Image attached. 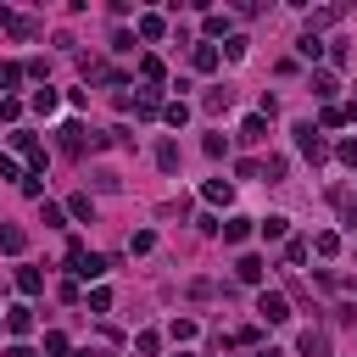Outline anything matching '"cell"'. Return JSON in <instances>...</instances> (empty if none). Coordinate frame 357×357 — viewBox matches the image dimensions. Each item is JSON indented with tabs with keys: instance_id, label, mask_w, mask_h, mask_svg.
Instances as JSON below:
<instances>
[{
	"instance_id": "obj_1",
	"label": "cell",
	"mask_w": 357,
	"mask_h": 357,
	"mask_svg": "<svg viewBox=\"0 0 357 357\" xmlns=\"http://www.w3.org/2000/svg\"><path fill=\"white\" fill-rule=\"evenodd\" d=\"M67 268H73L78 279H100V273H112V257H95V251H84L78 240H67Z\"/></svg>"
},
{
	"instance_id": "obj_2",
	"label": "cell",
	"mask_w": 357,
	"mask_h": 357,
	"mask_svg": "<svg viewBox=\"0 0 357 357\" xmlns=\"http://www.w3.org/2000/svg\"><path fill=\"white\" fill-rule=\"evenodd\" d=\"M296 151H301L307 162H329V139H324V128H318V123H296Z\"/></svg>"
},
{
	"instance_id": "obj_3",
	"label": "cell",
	"mask_w": 357,
	"mask_h": 357,
	"mask_svg": "<svg viewBox=\"0 0 357 357\" xmlns=\"http://www.w3.org/2000/svg\"><path fill=\"white\" fill-rule=\"evenodd\" d=\"M257 318H262V324H284V318H290V301H284L279 290H262V296H257Z\"/></svg>"
},
{
	"instance_id": "obj_4",
	"label": "cell",
	"mask_w": 357,
	"mask_h": 357,
	"mask_svg": "<svg viewBox=\"0 0 357 357\" xmlns=\"http://www.w3.org/2000/svg\"><path fill=\"white\" fill-rule=\"evenodd\" d=\"M234 279H240V284H262V257H257V251H245V257L234 262Z\"/></svg>"
},
{
	"instance_id": "obj_5",
	"label": "cell",
	"mask_w": 357,
	"mask_h": 357,
	"mask_svg": "<svg viewBox=\"0 0 357 357\" xmlns=\"http://www.w3.org/2000/svg\"><path fill=\"white\" fill-rule=\"evenodd\" d=\"M6 329H11V335H28V329H33V307H28V301L6 307Z\"/></svg>"
},
{
	"instance_id": "obj_6",
	"label": "cell",
	"mask_w": 357,
	"mask_h": 357,
	"mask_svg": "<svg viewBox=\"0 0 357 357\" xmlns=\"http://www.w3.org/2000/svg\"><path fill=\"white\" fill-rule=\"evenodd\" d=\"M190 67H195V73H212V67H218V45H206V39L190 45Z\"/></svg>"
},
{
	"instance_id": "obj_7",
	"label": "cell",
	"mask_w": 357,
	"mask_h": 357,
	"mask_svg": "<svg viewBox=\"0 0 357 357\" xmlns=\"http://www.w3.org/2000/svg\"><path fill=\"white\" fill-rule=\"evenodd\" d=\"M240 139H245V145H262V139H268V117H262V112H251V117L240 123Z\"/></svg>"
},
{
	"instance_id": "obj_8",
	"label": "cell",
	"mask_w": 357,
	"mask_h": 357,
	"mask_svg": "<svg viewBox=\"0 0 357 357\" xmlns=\"http://www.w3.org/2000/svg\"><path fill=\"white\" fill-rule=\"evenodd\" d=\"M56 134H61V151H67V156H78V151H84V123H73V117H67Z\"/></svg>"
},
{
	"instance_id": "obj_9",
	"label": "cell",
	"mask_w": 357,
	"mask_h": 357,
	"mask_svg": "<svg viewBox=\"0 0 357 357\" xmlns=\"http://www.w3.org/2000/svg\"><path fill=\"white\" fill-rule=\"evenodd\" d=\"M201 195H206L212 206H229V201H234V184H229V178H206V184H201Z\"/></svg>"
},
{
	"instance_id": "obj_10",
	"label": "cell",
	"mask_w": 357,
	"mask_h": 357,
	"mask_svg": "<svg viewBox=\"0 0 357 357\" xmlns=\"http://www.w3.org/2000/svg\"><path fill=\"white\" fill-rule=\"evenodd\" d=\"M22 245H28V234H22L17 223H0V251H6V257H22Z\"/></svg>"
},
{
	"instance_id": "obj_11",
	"label": "cell",
	"mask_w": 357,
	"mask_h": 357,
	"mask_svg": "<svg viewBox=\"0 0 357 357\" xmlns=\"http://www.w3.org/2000/svg\"><path fill=\"white\" fill-rule=\"evenodd\" d=\"M139 39H151V45H156V39H167V22H162L156 11H139Z\"/></svg>"
},
{
	"instance_id": "obj_12",
	"label": "cell",
	"mask_w": 357,
	"mask_h": 357,
	"mask_svg": "<svg viewBox=\"0 0 357 357\" xmlns=\"http://www.w3.org/2000/svg\"><path fill=\"white\" fill-rule=\"evenodd\" d=\"M17 290H22V296H39V290H45V273L22 262V268H17Z\"/></svg>"
},
{
	"instance_id": "obj_13",
	"label": "cell",
	"mask_w": 357,
	"mask_h": 357,
	"mask_svg": "<svg viewBox=\"0 0 357 357\" xmlns=\"http://www.w3.org/2000/svg\"><path fill=\"white\" fill-rule=\"evenodd\" d=\"M301 357H329V335L324 329H307L301 335Z\"/></svg>"
},
{
	"instance_id": "obj_14",
	"label": "cell",
	"mask_w": 357,
	"mask_h": 357,
	"mask_svg": "<svg viewBox=\"0 0 357 357\" xmlns=\"http://www.w3.org/2000/svg\"><path fill=\"white\" fill-rule=\"evenodd\" d=\"M201 28H206V45H212V39H229V11H206Z\"/></svg>"
},
{
	"instance_id": "obj_15",
	"label": "cell",
	"mask_w": 357,
	"mask_h": 357,
	"mask_svg": "<svg viewBox=\"0 0 357 357\" xmlns=\"http://www.w3.org/2000/svg\"><path fill=\"white\" fill-rule=\"evenodd\" d=\"M296 56H301V61H318V56H324V39H318V33L307 28V33L296 39Z\"/></svg>"
},
{
	"instance_id": "obj_16",
	"label": "cell",
	"mask_w": 357,
	"mask_h": 357,
	"mask_svg": "<svg viewBox=\"0 0 357 357\" xmlns=\"http://www.w3.org/2000/svg\"><path fill=\"white\" fill-rule=\"evenodd\" d=\"M139 78H145V84L156 89V84L167 78V67H162V56H139Z\"/></svg>"
},
{
	"instance_id": "obj_17",
	"label": "cell",
	"mask_w": 357,
	"mask_h": 357,
	"mask_svg": "<svg viewBox=\"0 0 357 357\" xmlns=\"http://www.w3.org/2000/svg\"><path fill=\"white\" fill-rule=\"evenodd\" d=\"M335 89H340V84H335V73H324V67H318V73H312V95L329 106V100H335Z\"/></svg>"
},
{
	"instance_id": "obj_18",
	"label": "cell",
	"mask_w": 357,
	"mask_h": 357,
	"mask_svg": "<svg viewBox=\"0 0 357 357\" xmlns=\"http://www.w3.org/2000/svg\"><path fill=\"white\" fill-rule=\"evenodd\" d=\"M156 167L162 173H178V139H162L156 145Z\"/></svg>"
},
{
	"instance_id": "obj_19",
	"label": "cell",
	"mask_w": 357,
	"mask_h": 357,
	"mask_svg": "<svg viewBox=\"0 0 357 357\" xmlns=\"http://www.w3.org/2000/svg\"><path fill=\"white\" fill-rule=\"evenodd\" d=\"M223 240H229V245H245V240H251V218H229V223H223Z\"/></svg>"
},
{
	"instance_id": "obj_20",
	"label": "cell",
	"mask_w": 357,
	"mask_h": 357,
	"mask_svg": "<svg viewBox=\"0 0 357 357\" xmlns=\"http://www.w3.org/2000/svg\"><path fill=\"white\" fill-rule=\"evenodd\" d=\"M134 112H139V117H156V112H162V95H156V89H139V95H134Z\"/></svg>"
},
{
	"instance_id": "obj_21",
	"label": "cell",
	"mask_w": 357,
	"mask_h": 357,
	"mask_svg": "<svg viewBox=\"0 0 357 357\" xmlns=\"http://www.w3.org/2000/svg\"><path fill=\"white\" fill-rule=\"evenodd\" d=\"M162 123H167V128H184V123H190V106H184V100H167V106H162Z\"/></svg>"
},
{
	"instance_id": "obj_22",
	"label": "cell",
	"mask_w": 357,
	"mask_h": 357,
	"mask_svg": "<svg viewBox=\"0 0 357 357\" xmlns=\"http://www.w3.org/2000/svg\"><path fill=\"white\" fill-rule=\"evenodd\" d=\"M39 223H45V229H67V206L45 201V206H39Z\"/></svg>"
},
{
	"instance_id": "obj_23",
	"label": "cell",
	"mask_w": 357,
	"mask_h": 357,
	"mask_svg": "<svg viewBox=\"0 0 357 357\" xmlns=\"http://www.w3.org/2000/svg\"><path fill=\"white\" fill-rule=\"evenodd\" d=\"M335 206H340V223H346V229H357V195L335 190Z\"/></svg>"
},
{
	"instance_id": "obj_24",
	"label": "cell",
	"mask_w": 357,
	"mask_h": 357,
	"mask_svg": "<svg viewBox=\"0 0 357 357\" xmlns=\"http://www.w3.org/2000/svg\"><path fill=\"white\" fill-rule=\"evenodd\" d=\"M229 100H234V89H206V95H201L206 112H229Z\"/></svg>"
},
{
	"instance_id": "obj_25",
	"label": "cell",
	"mask_w": 357,
	"mask_h": 357,
	"mask_svg": "<svg viewBox=\"0 0 357 357\" xmlns=\"http://www.w3.org/2000/svg\"><path fill=\"white\" fill-rule=\"evenodd\" d=\"M56 106H61V95H56L50 84H45V89H33V112H45V117H50Z\"/></svg>"
},
{
	"instance_id": "obj_26",
	"label": "cell",
	"mask_w": 357,
	"mask_h": 357,
	"mask_svg": "<svg viewBox=\"0 0 357 357\" xmlns=\"http://www.w3.org/2000/svg\"><path fill=\"white\" fill-rule=\"evenodd\" d=\"M262 234H268V240H284V234H290V218H284V212L262 218Z\"/></svg>"
},
{
	"instance_id": "obj_27",
	"label": "cell",
	"mask_w": 357,
	"mask_h": 357,
	"mask_svg": "<svg viewBox=\"0 0 357 357\" xmlns=\"http://www.w3.org/2000/svg\"><path fill=\"white\" fill-rule=\"evenodd\" d=\"M67 212H73L78 223H89V218H95V201H89V195H73V201H67Z\"/></svg>"
},
{
	"instance_id": "obj_28",
	"label": "cell",
	"mask_w": 357,
	"mask_h": 357,
	"mask_svg": "<svg viewBox=\"0 0 357 357\" xmlns=\"http://www.w3.org/2000/svg\"><path fill=\"white\" fill-rule=\"evenodd\" d=\"M151 245H156V234H151V229H134V234H128V251H134V257H145Z\"/></svg>"
},
{
	"instance_id": "obj_29",
	"label": "cell",
	"mask_w": 357,
	"mask_h": 357,
	"mask_svg": "<svg viewBox=\"0 0 357 357\" xmlns=\"http://www.w3.org/2000/svg\"><path fill=\"white\" fill-rule=\"evenodd\" d=\"M312 251H318V257H335V251H340V234H329V229L312 234Z\"/></svg>"
},
{
	"instance_id": "obj_30",
	"label": "cell",
	"mask_w": 357,
	"mask_h": 357,
	"mask_svg": "<svg viewBox=\"0 0 357 357\" xmlns=\"http://www.w3.org/2000/svg\"><path fill=\"white\" fill-rule=\"evenodd\" d=\"M11 33H17V39H39V33H45V28H39V22H33V17H17V22H11Z\"/></svg>"
},
{
	"instance_id": "obj_31",
	"label": "cell",
	"mask_w": 357,
	"mask_h": 357,
	"mask_svg": "<svg viewBox=\"0 0 357 357\" xmlns=\"http://www.w3.org/2000/svg\"><path fill=\"white\" fill-rule=\"evenodd\" d=\"M156 346H162V335H156V329H145V335H134V351H139V357H151Z\"/></svg>"
},
{
	"instance_id": "obj_32",
	"label": "cell",
	"mask_w": 357,
	"mask_h": 357,
	"mask_svg": "<svg viewBox=\"0 0 357 357\" xmlns=\"http://www.w3.org/2000/svg\"><path fill=\"white\" fill-rule=\"evenodd\" d=\"M245 45H251V39H240V33H229V39H223V56H229V61H240V56H245Z\"/></svg>"
},
{
	"instance_id": "obj_33",
	"label": "cell",
	"mask_w": 357,
	"mask_h": 357,
	"mask_svg": "<svg viewBox=\"0 0 357 357\" xmlns=\"http://www.w3.org/2000/svg\"><path fill=\"white\" fill-rule=\"evenodd\" d=\"M340 123H346L340 106H324V112H318V128H340Z\"/></svg>"
},
{
	"instance_id": "obj_34",
	"label": "cell",
	"mask_w": 357,
	"mask_h": 357,
	"mask_svg": "<svg viewBox=\"0 0 357 357\" xmlns=\"http://www.w3.org/2000/svg\"><path fill=\"white\" fill-rule=\"evenodd\" d=\"M284 167H290L284 156H268V162H262V173H268V184H279V178H284Z\"/></svg>"
},
{
	"instance_id": "obj_35",
	"label": "cell",
	"mask_w": 357,
	"mask_h": 357,
	"mask_svg": "<svg viewBox=\"0 0 357 357\" xmlns=\"http://www.w3.org/2000/svg\"><path fill=\"white\" fill-rule=\"evenodd\" d=\"M0 84H6V89H17V84H22V67H17V61H6V67H0Z\"/></svg>"
},
{
	"instance_id": "obj_36",
	"label": "cell",
	"mask_w": 357,
	"mask_h": 357,
	"mask_svg": "<svg viewBox=\"0 0 357 357\" xmlns=\"http://www.w3.org/2000/svg\"><path fill=\"white\" fill-rule=\"evenodd\" d=\"M0 178H17V184H22V178H28V173H22V167H17V156H0Z\"/></svg>"
},
{
	"instance_id": "obj_37",
	"label": "cell",
	"mask_w": 357,
	"mask_h": 357,
	"mask_svg": "<svg viewBox=\"0 0 357 357\" xmlns=\"http://www.w3.org/2000/svg\"><path fill=\"white\" fill-rule=\"evenodd\" d=\"M284 257H290V262H307V240H301V234H296V240H284Z\"/></svg>"
},
{
	"instance_id": "obj_38",
	"label": "cell",
	"mask_w": 357,
	"mask_h": 357,
	"mask_svg": "<svg viewBox=\"0 0 357 357\" xmlns=\"http://www.w3.org/2000/svg\"><path fill=\"white\" fill-rule=\"evenodd\" d=\"M106 307H112V290L95 284V290H89V312H106Z\"/></svg>"
},
{
	"instance_id": "obj_39",
	"label": "cell",
	"mask_w": 357,
	"mask_h": 357,
	"mask_svg": "<svg viewBox=\"0 0 357 357\" xmlns=\"http://www.w3.org/2000/svg\"><path fill=\"white\" fill-rule=\"evenodd\" d=\"M173 340H195V318H173Z\"/></svg>"
},
{
	"instance_id": "obj_40",
	"label": "cell",
	"mask_w": 357,
	"mask_h": 357,
	"mask_svg": "<svg viewBox=\"0 0 357 357\" xmlns=\"http://www.w3.org/2000/svg\"><path fill=\"white\" fill-rule=\"evenodd\" d=\"M45 351H50V357H61V351H67V335H61V329H50V335H45Z\"/></svg>"
},
{
	"instance_id": "obj_41",
	"label": "cell",
	"mask_w": 357,
	"mask_h": 357,
	"mask_svg": "<svg viewBox=\"0 0 357 357\" xmlns=\"http://www.w3.org/2000/svg\"><path fill=\"white\" fill-rule=\"evenodd\" d=\"M0 117H6V123H17V117H22V100H11V95H6V100H0Z\"/></svg>"
},
{
	"instance_id": "obj_42",
	"label": "cell",
	"mask_w": 357,
	"mask_h": 357,
	"mask_svg": "<svg viewBox=\"0 0 357 357\" xmlns=\"http://www.w3.org/2000/svg\"><path fill=\"white\" fill-rule=\"evenodd\" d=\"M335 156H340L346 167H357V139H340V151H335Z\"/></svg>"
},
{
	"instance_id": "obj_43",
	"label": "cell",
	"mask_w": 357,
	"mask_h": 357,
	"mask_svg": "<svg viewBox=\"0 0 357 357\" xmlns=\"http://www.w3.org/2000/svg\"><path fill=\"white\" fill-rule=\"evenodd\" d=\"M6 357H39V351H33V346H22V340H17V346H6Z\"/></svg>"
},
{
	"instance_id": "obj_44",
	"label": "cell",
	"mask_w": 357,
	"mask_h": 357,
	"mask_svg": "<svg viewBox=\"0 0 357 357\" xmlns=\"http://www.w3.org/2000/svg\"><path fill=\"white\" fill-rule=\"evenodd\" d=\"M346 123H357V95H351V106H346Z\"/></svg>"
},
{
	"instance_id": "obj_45",
	"label": "cell",
	"mask_w": 357,
	"mask_h": 357,
	"mask_svg": "<svg viewBox=\"0 0 357 357\" xmlns=\"http://www.w3.org/2000/svg\"><path fill=\"white\" fill-rule=\"evenodd\" d=\"M257 357H284V351H273V346H262V351H257Z\"/></svg>"
},
{
	"instance_id": "obj_46",
	"label": "cell",
	"mask_w": 357,
	"mask_h": 357,
	"mask_svg": "<svg viewBox=\"0 0 357 357\" xmlns=\"http://www.w3.org/2000/svg\"><path fill=\"white\" fill-rule=\"evenodd\" d=\"M173 357H195V351H173Z\"/></svg>"
}]
</instances>
